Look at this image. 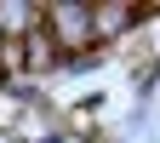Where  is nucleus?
<instances>
[{
    "label": "nucleus",
    "instance_id": "obj_1",
    "mask_svg": "<svg viewBox=\"0 0 160 143\" xmlns=\"http://www.w3.org/2000/svg\"><path fill=\"white\" fill-rule=\"evenodd\" d=\"M46 34L63 46V57L92 52L97 46V34H92V0H46Z\"/></svg>",
    "mask_w": 160,
    "mask_h": 143
},
{
    "label": "nucleus",
    "instance_id": "obj_2",
    "mask_svg": "<svg viewBox=\"0 0 160 143\" xmlns=\"http://www.w3.org/2000/svg\"><path fill=\"white\" fill-rule=\"evenodd\" d=\"M143 17H149V6H137V0H92V34H97V46H114V40L132 34Z\"/></svg>",
    "mask_w": 160,
    "mask_h": 143
},
{
    "label": "nucleus",
    "instance_id": "obj_3",
    "mask_svg": "<svg viewBox=\"0 0 160 143\" xmlns=\"http://www.w3.org/2000/svg\"><path fill=\"white\" fill-rule=\"evenodd\" d=\"M103 63H109V46H92V52L63 57V69H57V74H92V69H103Z\"/></svg>",
    "mask_w": 160,
    "mask_h": 143
},
{
    "label": "nucleus",
    "instance_id": "obj_4",
    "mask_svg": "<svg viewBox=\"0 0 160 143\" xmlns=\"http://www.w3.org/2000/svg\"><path fill=\"white\" fill-rule=\"evenodd\" d=\"M154 80H160V57H154V63H143V69H137V92H149Z\"/></svg>",
    "mask_w": 160,
    "mask_h": 143
},
{
    "label": "nucleus",
    "instance_id": "obj_5",
    "mask_svg": "<svg viewBox=\"0 0 160 143\" xmlns=\"http://www.w3.org/2000/svg\"><path fill=\"white\" fill-rule=\"evenodd\" d=\"M0 52H6V34H0Z\"/></svg>",
    "mask_w": 160,
    "mask_h": 143
}]
</instances>
